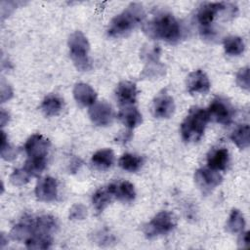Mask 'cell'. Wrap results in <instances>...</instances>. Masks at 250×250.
Listing matches in <instances>:
<instances>
[{"mask_svg":"<svg viewBox=\"0 0 250 250\" xmlns=\"http://www.w3.org/2000/svg\"><path fill=\"white\" fill-rule=\"evenodd\" d=\"M145 16L146 14L142 4L131 3L111 20L107 28L108 36L120 37L129 33L144 21Z\"/></svg>","mask_w":250,"mask_h":250,"instance_id":"7a4b0ae2","label":"cell"},{"mask_svg":"<svg viewBox=\"0 0 250 250\" xmlns=\"http://www.w3.org/2000/svg\"><path fill=\"white\" fill-rule=\"evenodd\" d=\"M118 163L119 166L125 171L136 172L142 167L143 158L133 153H125L120 157Z\"/></svg>","mask_w":250,"mask_h":250,"instance_id":"cb8c5ba5","label":"cell"},{"mask_svg":"<svg viewBox=\"0 0 250 250\" xmlns=\"http://www.w3.org/2000/svg\"><path fill=\"white\" fill-rule=\"evenodd\" d=\"M187 89L190 94H205L210 89L208 76L201 69L194 70L187 77Z\"/></svg>","mask_w":250,"mask_h":250,"instance_id":"4fadbf2b","label":"cell"},{"mask_svg":"<svg viewBox=\"0 0 250 250\" xmlns=\"http://www.w3.org/2000/svg\"><path fill=\"white\" fill-rule=\"evenodd\" d=\"M244 49L245 44L238 36H229L224 40V50L229 56H239Z\"/></svg>","mask_w":250,"mask_h":250,"instance_id":"603a6c76","label":"cell"},{"mask_svg":"<svg viewBox=\"0 0 250 250\" xmlns=\"http://www.w3.org/2000/svg\"><path fill=\"white\" fill-rule=\"evenodd\" d=\"M245 227V220L241 212L237 209H232L227 222V229L231 233H240Z\"/></svg>","mask_w":250,"mask_h":250,"instance_id":"d4e9b609","label":"cell"},{"mask_svg":"<svg viewBox=\"0 0 250 250\" xmlns=\"http://www.w3.org/2000/svg\"><path fill=\"white\" fill-rule=\"evenodd\" d=\"M62 100L55 94L46 96L41 104V109L46 116H55L59 114L62 108Z\"/></svg>","mask_w":250,"mask_h":250,"instance_id":"44dd1931","label":"cell"},{"mask_svg":"<svg viewBox=\"0 0 250 250\" xmlns=\"http://www.w3.org/2000/svg\"><path fill=\"white\" fill-rule=\"evenodd\" d=\"M229 154L228 149L225 147L214 148L208 153L207 156V163L209 168L216 171L225 170L229 164Z\"/></svg>","mask_w":250,"mask_h":250,"instance_id":"2e32d148","label":"cell"},{"mask_svg":"<svg viewBox=\"0 0 250 250\" xmlns=\"http://www.w3.org/2000/svg\"><path fill=\"white\" fill-rule=\"evenodd\" d=\"M146 34L152 39L175 43L182 37V27L179 21L170 13L162 12L154 16L144 26Z\"/></svg>","mask_w":250,"mask_h":250,"instance_id":"6da1fadb","label":"cell"},{"mask_svg":"<svg viewBox=\"0 0 250 250\" xmlns=\"http://www.w3.org/2000/svg\"><path fill=\"white\" fill-rule=\"evenodd\" d=\"M58 194V183L53 177L47 176L39 179L35 187V195L38 200L50 202L56 199Z\"/></svg>","mask_w":250,"mask_h":250,"instance_id":"7c38bea8","label":"cell"},{"mask_svg":"<svg viewBox=\"0 0 250 250\" xmlns=\"http://www.w3.org/2000/svg\"><path fill=\"white\" fill-rule=\"evenodd\" d=\"M113 196L123 202H131L136 197V191L134 186L127 181H121L119 183H112L109 185Z\"/></svg>","mask_w":250,"mask_h":250,"instance_id":"e0dca14e","label":"cell"},{"mask_svg":"<svg viewBox=\"0 0 250 250\" xmlns=\"http://www.w3.org/2000/svg\"><path fill=\"white\" fill-rule=\"evenodd\" d=\"M238 245H239V247H242V248H246L249 246V232L248 231L240 232V236L238 239Z\"/></svg>","mask_w":250,"mask_h":250,"instance_id":"d6a6232c","label":"cell"},{"mask_svg":"<svg viewBox=\"0 0 250 250\" xmlns=\"http://www.w3.org/2000/svg\"><path fill=\"white\" fill-rule=\"evenodd\" d=\"M1 85H2V86H1V88H4V87H5V85H4V81H2ZM6 87H7V93H8V95L11 97V96H12V90H11V87H10L9 85H6ZM5 93H6V91H5V90H3V89H1V98H2V97H4Z\"/></svg>","mask_w":250,"mask_h":250,"instance_id":"e575fe53","label":"cell"},{"mask_svg":"<svg viewBox=\"0 0 250 250\" xmlns=\"http://www.w3.org/2000/svg\"><path fill=\"white\" fill-rule=\"evenodd\" d=\"M230 139L237 147H239L241 149L247 148L250 145L249 125L243 124V125H239L238 127H236L232 131V133L230 135Z\"/></svg>","mask_w":250,"mask_h":250,"instance_id":"7402d4cb","label":"cell"},{"mask_svg":"<svg viewBox=\"0 0 250 250\" xmlns=\"http://www.w3.org/2000/svg\"><path fill=\"white\" fill-rule=\"evenodd\" d=\"M176 227V218L169 211L157 213L145 227L144 233L147 238L166 234Z\"/></svg>","mask_w":250,"mask_h":250,"instance_id":"8992f818","label":"cell"},{"mask_svg":"<svg viewBox=\"0 0 250 250\" xmlns=\"http://www.w3.org/2000/svg\"><path fill=\"white\" fill-rule=\"evenodd\" d=\"M17 155L15 148L9 144L8 139L5 135V132L2 131L1 137V156L5 160H12Z\"/></svg>","mask_w":250,"mask_h":250,"instance_id":"83f0119b","label":"cell"},{"mask_svg":"<svg viewBox=\"0 0 250 250\" xmlns=\"http://www.w3.org/2000/svg\"><path fill=\"white\" fill-rule=\"evenodd\" d=\"M46 167V158H28L22 167L30 177L40 175Z\"/></svg>","mask_w":250,"mask_h":250,"instance_id":"4316f807","label":"cell"},{"mask_svg":"<svg viewBox=\"0 0 250 250\" xmlns=\"http://www.w3.org/2000/svg\"><path fill=\"white\" fill-rule=\"evenodd\" d=\"M209 115L204 108L192 107L181 124V134L185 142H198L204 135L209 122Z\"/></svg>","mask_w":250,"mask_h":250,"instance_id":"277c9868","label":"cell"},{"mask_svg":"<svg viewBox=\"0 0 250 250\" xmlns=\"http://www.w3.org/2000/svg\"><path fill=\"white\" fill-rule=\"evenodd\" d=\"M73 97L78 104L88 106L96 103L97 94L89 84L77 83L73 88Z\"/></svg>","mask_w":250,"mask_h":250,"instance_id":"9a60e30c","label":"cell"},{"mask_svg":"<svg viewBox=\"0 0 250 250\" xmlns=\"http://www.w3.org/2000/svg\"><path fill=\"white\" fill-rule=\"evenodd\" d=\"M137 87L131 81H121L115 90V97L118 103L123 106H128L137 101Z\"/></svg>","mask_w":250,"mask_h":250,"instance_id":"5bb4252c","label":"cell"},{"mask_svg":"<svg viewBox=\"0 0 250 250\" xmlns=\"http://www.w3.org/2000/svg\"><path fill=\"white\" fill-rule=\"evenodd\" d=\"M49 147V140L40 134L30 136L24 145V150L28 158H46Z\"/></svg>","mask_w":250,"mask_h":250,"instance_id":"8fae6325","label":"cell"},{"mask_svg":"<svg viewBox=\"0 0 250 250\" xmlns=\"http://www.w3.org/2000/svg\"><path fill=\"white\" fill-rule=\"evenodd\" d=\"M87 216V209L81 203L74 204L69 210V219L70 220H83Z\"/></svg>","mask_w":250,"mask_h":250,"instance_id":"4dcf8cb0","label":"cell"},{"mask_svg":"<svg viewBox=\"0 0 250 250\" xmlns=\"http://www.w3.org/2000/svg\"><path fill=\"white\" fill-rule=\"evenodd\" d=\"M96 240L100 244H109L113 240V237L111 234H109V232L101 230L96 233Z\"/></svg>","mask_w":250,"mask_h":250,"instance_id":"1f68e13d","label":"cell"},{"mask_svg":"<svg viewBox=\"0 0 250 250\" xmlns=\"http://www.w3.org/2000/svg\"><path fill=\"white\" fill-rule=\"evenodd\" d=\"M207 113L209 115V119L223 125H229L232 121L234 108L227 99L217 97L211 102L207 109Z\"/></svg>","mask_w":250,"mask_h":250,"instance_id":"52a82bcc","label":"cell"},{"mask_svg":"<svg viewBox=\"0 0 250 250\" xmlns=\"http://www.w3.org/2000/svg\"><path fill=\"white\" fill-rule=\"evenodd\" d=\"M112 197L114 196L109 185L107 187L97 189L92 197V203L95 210L98 213L103 212L104 209L110 203Z\"/></svg>","mask_w":250,"mask_h":250,"instance_id":"ffe728a7","label":"cell"},{"mask_svg":"<svg viewBox=\"0 0 250 250\" xmlns=\"http://www.w3.org/2000/svg\"><path fill=\"white\" fill-rule=\"evenodd\" d=\"M235 80H236V84L240 88L244 90H248L249 89V67L245 66L240 68L236 74Z\"/></svg>","mask_w":250,"mask_h":250,"instance_id":"f546056e","label":"cell"},{"mask_svg":"<svg viewBox=\"0 0 250 250\" xmlns=\"http://www.w3.org/2000/svg\"><path fill=\"white\" fill-rule=\"evenodd\" d=\"M29 174L23 169H16L10 176V181L14 186H22L29 181Z\"/></svg>","mask_w":250,"mask_h":250,"instance_id":"f1b7e54d","label":"cell"},{"mask_svg":"<svg viewBox=\"0 0 250 250\" xmlns=\"http://www.w3.org/2000/svg\"><path fill=\"white\" fill-rule=\"evenodd\" d=\"M118 118L129 130H132L140 125L143 119L141 112L137 109V107L132 105L124 106L118 112Z\"/></svg>","mask_w":250,"mask_h":250,"instance_id":"ac0fdd59","label":"cell"},{"mask_svg":"<svg viewBox=\"0 0 250 250\" xmlns=\"http://www.w3.org/2000/svg\"><path fill=\"white\" fill-rule=\"evenodd\" d=\"M68 49L71 61L80 71H87L91 68L89 57L90 45L87 37L81 31H74L68 38Z\"/></svg>","mask_w":250,"mask_h":250,"instance_id":"5b68a950","label":"cell"},{"mask_svg":"<svg viewBox=\"0 0 250 250\" xmlns=\"http://www.w3.org/2000/svg\"><path fill=\"white\" fill-rule=\"evenodd\" d=\"M175 110V103L167 91L159 92L152 103V113L157 118H169Z\"/></svg>","mask_w":250,"mask_h":250,"instance_id":"30bf717a","label":"cell"},{"mask_svg":"<svg viewBox=\"0 0 250 250\" xmlns=\"http://www.w3.org/2000/svg\"><path fill=\"white\" fill-rule=\"evenodd\" d=\"M223 181L222 176L211 168H199L194 174V182L202 193L208 194L215 189Z\"/></svg>","mask_w":250,"mask_h":250,"instance_id":"ba28073f","label":"cell"},{"mask_svg":"<svg viewBox=\"0 0 250 250\" xmlns=\"http://www.w3.org/2000/svg\"><path fill=\"white\" fill-rule=\"evenodd\" d=\"M24 242L28 249H48L51 247L53 239L52 235L35 234L28 237Z\"/></svg>","mask_w":250,"mask_h":250,"instance_id":"484cf974","label":"cell"},{"mask_svg":"<svg viewBox=\"0 0 250 250\" xmlns=\"http://www.w3.org/2000/svg\"><path fill=\"white\" fill-rule=\"evenodd\" d=\"M89 117L95 125L105 127L112 122L114 112L106 102H96L89 108Z\"/></svg>","mask_w":250,"mask_h":250,"instance_id":"9c48e42d","label":"cell"},{"mask_svg":"<svg viewBox=\"0 0 250 250\" xmlns=\"http://www.w3.org/2000/svg\"><path fill=\"white\" fill-rule=\"evenodd\" d=\"M132 135H131V132H124V133H121L117 138H116V142H122V143H126L128 142L130 139H131Z\"/></svg>","mask_w":250,"mask_h":250,"instance_id":"836d02e7","label":"cell"},{"mask_svg":"<svg viewBox=\"0 0 250 250\" xmlns=\"http://www.w3.org/2000/svg\"><path fill=\"white\" fill-rule=\"evenodd\" d=\"M114 153L110 148H103L96 151L92 156V164L99 170H106L114 163Z\"/></svg>","mask_w":250,"mask_h":250,"instance_id":"d6986e66","label":"cell"},{"mask_svg":"<svg viewBox=\"0 0 250 250\" xmlns=\"http://www.w3.org/2000/svg\"><path fill=\"white\" fill-rule=\"evenodd\" d=\"M236 6L229 3H206L197 12V21L201 26V32L206 38H213L215 31L211 24L221 14L225 19L234 17Z\"/></svg>","mask_w":250,"mask_h":250,"instance_id":"3957f363","label":"cell"}]
</instances>
